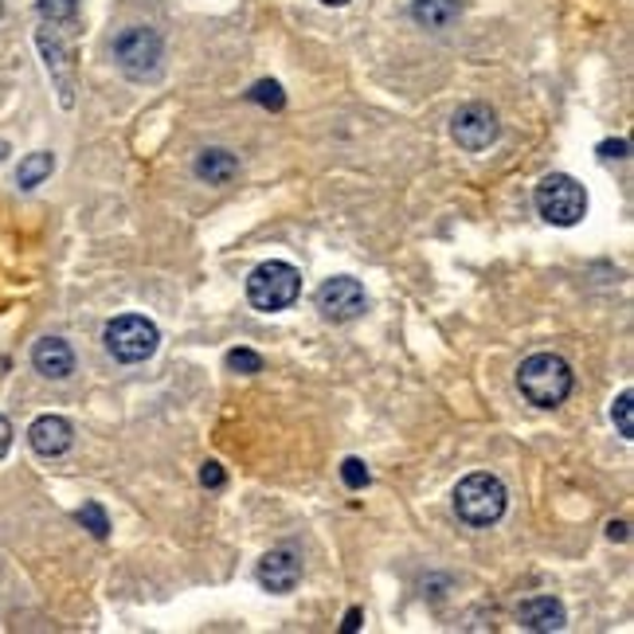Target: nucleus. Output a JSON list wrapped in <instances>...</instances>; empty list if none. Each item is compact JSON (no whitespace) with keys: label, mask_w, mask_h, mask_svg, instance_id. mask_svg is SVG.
I'll return each instance as SVG.
<instances>
[{"label":"nucleus","mask_w":634,"mask_h":634,"mask_svg":"<svg viewBox=\"0 0 634 634\" xmlns=\"http://www.w3.org/2000/svg\"><path fill=\"white\" fill-rule=\"evenodd\" d=\"M572 365L556 353H533V357L521 365L518 388L533 408H560L568 396H572Z\"/></svg>","instance_id":"nucleus-1"},{"label":"nucleus","mask_w":634,"mask_h":634,"mask_svg":"<svg viewBox=\"0 0 634 634\" xmlns=\"http://www.w3.org/2000/svg\"><path fill=\"white\" fill-rule=\"evenodd\" d=\"M114 63L125 79L153 82L165 67V40L145 24L122 27L114 40Z\"/></svg>","instance_id":"nucleus-2"},{"label":"nucleus","mask_w":634,"mask_h":634,"mask_svg":"<svg viewBox=\"0 0 634 634\" xmlns=\"http://www.w3.org/2000/svg\"><path fill=\"white\" fill-rule=\"evenodd\" d=\"M505 501H510V493H505L501 478L478 470L458 482L455 513H458V521H466L470 529H490V525H498L501 513H505Z\"/></svg>","instance_id":"nucleus-3"},{"label":"nucleus","mask_w":634,"mask_h":634,"mask_svg":"<svg viewBox=\"0 0 634 634\" xmlns=\"http://www.w3.org/2000/svg\"><path fill=\"white\" fill-rule=\"evenodd\" d=\"M298 294H302V275H298V267H290V263H278V259L259 263L247 278V302L263 313L290 310V305L298 302Z\"/></svg>","instance_id":"nucleus-4"},{"label":"nucleus","mask_w":634,"mask_h":634,"mask_svg":"<svg viewBox=\"0 0 634 634\" xmlns=\"http://www.w3.org/2000/svg\"><path fill=\"white\" fill-rule=\"evenodd\" d=\"M536 212L545 215L556 227H576L588 215V192L576 177L568 173H548L536 185Z\"/></svg>","instance_id":"nucleus-5"},{"label":"nucleus","mask_w":634,"mask_h":634,"mask_svg":"<svg viewBox=\"0 0 634 634\" xmlns=\"http://www.w3.org/2000/svg\"><path fill=\"white\" fill-rule=\"evenodd\" d=\"M102 341H107L114 360L137 365V360H149L153 353H157L162 333H157V325H153L149 318H142V313H122V318H114V322L107 325Z\"/></svg>","instance_id":"nucleus-6"},{"label":"nucleus","mask_w":634,"mask_h":634,"mask_svg":"<svg viewBox=\"0 0 634 634\" xmlns=\"http://www.w3.org/2000/svg\"><path fill=\"white\" fill-rule=\"evenodd\" d=\"M313 302H318V310H322L325 322H333V325L357 322L360 313L368 310L365 287H360L357 278H348V275H337V278H330V282H322Z\"/></svg>","instance_id":"nucleus-7"},{"label":"nucleus","mask_w":634,"mask_h":634,"mask_svg":"<svg viewBox=\"0 0 634 634\" xmlns=\"http://www.w3.org/2000/svg\"><path fill=\"white\" fill-rule=\"evenodd\" d=\"M451 137H455L463 149L482 153L498 142V114H493L486 102H466L451 118Z\"/></svg>","instance_id":"nucleus-8"},{"label":"nucleus","mask_w":634,"mask_h":634,"mask_svg":"<svg viewBox=\"0 0 634 634\" xmlns=\"http://www.w3.org/2000/svg\"><path fill=\"white\" fill-rule=\"evenodd\" d=\"M36 47L44 55L47 71L55 79V90H59V102L63 107H75V79H71V59H67V47H63L59 32L52 24H44L36 32Z\"/></svg>","instance_id":"nucleus-9"},{"label":"nucleus","mask_w":634,"mask_h":634,"mask_svg":"<svg viewBox=\"0 0 634 634\" xmlns=\"http://www.w3.org/2000/svg\"><path fill=\"white\" fill-rule=\"evenodd\" d=\"M255 580H259V588H267L270 596H290V591L298 588V580H302V564H298V556L287 553V548H275V553H267L259 560Z\"/></svg>","instance_id":"nucleus-10"},{"label":"nucleus","mask_w":634,"mask_h":634,"mask_svg":"<svg viewBox=\"0 0 634 634\" xmlns=\"http://www.w3.org/2000/svg\"><path fill=\"white\" fill-rule=\"evenodd\" d=\"M27 443L40 458H59L71 451L75 443V427L63 415H40L32 427H27Z\"/></svg>","instance_id":"nucleus-11"},{"label":"nucleus","mask_w":634,"mask_h":634,"mask_svg":"<svg viewBox=\"0 0 634 634\" xmlns=\"http://www.w3.org/2000/svg\"><path fill=\"white\" fill-rule=\"evenodd\" d=\"M32 365H36L40 376L47 380H67L75 372V353L63 337H44L32 348Z\"/></svg>","instance_id":"nucleus-12"},{"label":"nucleus","mask_w":634,"mask_h":634,"mask_svg":"<svg viewBox=\"0 0 634 634\" xmlns=\"http://www.w3.org/2000/svg\"><path fill=\"white\" fill-rule=\"evenodd\" d=\"M518 623L525 631H536V634H548V631H564L568 615H564V603L553 596H536V599H525L518 608Z\"/></svg>","instance_id":"nucleus-13"},{"label":"nucleus","mask_w":634,"mask_h":634,"mask_svg":"<svg viewBox=\"0 0 634 634\" xmlns=\"http://www.w3.org/2000/svg\"><path fill=\"white\" fill-rule=\"evenodd\" d=\"M235 173H240V162H235V153L227 149H200L197 157V177L204 180V185H232Z\"/></svg>","instance_id":"nucleus-14"},{"label":"nucleus","mask_w":634,"mask_h":634,"mask_svg":"<svg viewBox=\"0 0 634 634\" xmlns=\"http://www.w3.org/2000/svg\"><path fill=\"white\" fill-rule=\"evenodd\" d=\"M463 12L458 0H411V20L420 27H431V32H443L451 27Z\"/></svg>","instance_id":"nucleus-15"},{"label":"nucleus","mask_w":634,"mask_h":634,"mask_svg":"<svg viewBox=\"0 0 634 634\" xmlns=\"http://www.w3.org/2000/svg\"><path fill=\"white\" fill-rule=\"evenodd\" d=\"M52 169H55V157L52 153H27L24 162H20V169H16V185L24 188V192H32V188H40L47 177H52Z\"/></svg>","instance_id":"nucleus-16"},{"label":"nucleus","mask_w":634,"mask_h":634,"mask_svg":"<svg viewBox=\"0 0 634 634\" xmlns=\"http://www.w3.org/2000/svg\"><path fill=\"white\" fill-rule=\"evenodd\" d=\"M75 521H79L90 536H99V541H107V536H110V518H107V510H102L99 501L79 505V510H75Z\"/></svg>","instance_id":"nucleus-17"},{"label":"nucleus","mask_w":634,"mask_h":634,"mask_svg":"<svg viewBox=\"0 0 634 634\" xmlns=\"http://www.w3.org/2000/svg\"><path fill=\"white\" fill-rule=\"evenodd\" d=\"M36 12L47 24H71L79 16V0H36Z\"/></svg>","instance_id":"nucleus-18"},{"label":"nucleus","mask_w":634,"mask_h":634,"mask_svg":"<svg viewBox=\"0 0 634 634\" xmlns=\"http://www.w3.org/2000/svg\"><path fill=\"white\" fill-rule=\"evenodd\" d=\"M247 99L259 102V107H267V110H282V107H287V94H282V87H278L275 79L255 82V87L247 90Z\"/></svg>","instance_id":"nucleus-19"},{"label":"nucleus","mask_w":634,"mask_h":634,"mask_svg":"<svg viewBox=\"0 0 634 634\" xmlns=\"http://www.w3.org/2000/svg\"><path fill=\"white\" fill-rule=\"evenodd\" d=\"M611 420H615L619 435L634 438V396H631V392H619L615 408H611Z\"/></svg>","instance_id":"nucleus-20"},{"label":"nucleus","mask_w":634,"mask_h":634,"mask_svg":"<svg viewBox=\"0 0 634 634\" xmlns=\"http://www.w3.org/2000/svg\"><path fill=\"white\" fill-rule=\"evenodd\" d=\"M227 368L240 376H255L263 372V357L255 348H232V353H227Z\"/></svg>","instance_id":"nucleus-21"},{"label":"nucleus","mask_w":634,"mask_h":634,"mask_svg":"<svg viewBox=\"0 0 634 634\" xmlns=\"http://www.w3.org/2000/svg\"><path fill=\"white\" fill-rule=\"evenodd\" d=\"M341 478H345L348 490H365V486L372 482V474H368V466L360 463V458H345V463H341Z\"/></svg>","instance_id":"nucleus-22"},{"label":"nucleus","mask_w":634,"mask_h":634,"mask_svg":"<svg viewBox=\"0 0 634 634\" xmlns=\"http://www.w3.org/2000/svg\"><path fill=\"white\" fill-rule=\"evenodd\" d=\"M224 482H227V474H224V466H220V463L200 466V486H208V490H224Z\"/></svg>","instance_id":"nucleus-23"},{"label":"nucleus","mask_w":634,"mask_h":634,"mask_svg":"<svg viewBox=\"0 0 634 634\" xmlns=\"http://www.w3.org/2000/svg\"><path fill=\"white\" fill-rule=\"evenodd\" d=\"M9 447H12V423L0 415V458L9 455Z\"/></svg>","instance_id":"nucleus-24"},{"label":"nucleus","mask_w":634,"mask_h":634,"mask_svg":"<svg viewBox=\"0 0 634 634\" xmlns=\"http://www.w3.org/2000/svg\"><path fill=\"white\" fill-rule=\"evenodd\" d=\"M626 149H631L626 142H603V145H599V153H603V157H626Z\"/></svg>","instance_id":"nucleus-25"},{"label":"nucleus","mask_w":634,"mask_h":634,"mask_svg":"<svg viewBox=\"0 0 634 634\" xmlns=\"http://www.w3.org/2000/svg\"><path fill=\"white\" fill-rule=\"evenodd\" d=\"M608 536H611V541H626V525H623V521H611Z\"/></svg>","instance_id":"nucleus-26"},{"label":"nucleus","mask_w":634,"mask_h":634,"mask_svg":"<svg viewBox=\"0 0 634 634\" xmlns=\"http://www.w3.org/2000/svg\"><path fill=\"white\" fill-rule=\"evenodd\" d=\"M357 626H360V611L353 608V611H348V615H345V631L353 634V631H357Z\"/></svg>","instance_id":"nucleus-27"},{"label":"nucleus","mask_w":634,"mask_h":634,"mask_svg":"<svg viewBox=\"0 0 634 634\" xmlns=\"http://www.w3.org/2000/svg\"><path fill=\"white\" fill-rule=\"evenodd\" d=\"M322 4H330V9H341V4H348V0H322Z\"/></svg>","instance_id":"nucleus-28"},{"label":"nucleus","mask_w":634,"mask_h":634,"mask_svg":"<svg viewBox=\"0 0 634 634\" xmlns=\"http://www.w3.org/2000/svg\"><path fill=\"white\" fill-rule=\"evenodd\" d=\"M4 157H9V142H0V162H4Z\"/></svg>","instance_id":"nucleus-29"},{"label":"nucleus","mask_w":634,"mask_h":634,"mask_svg":"<svg viewBox=\"0 0 634 634\" xmlns=\"http://www.w3.org/2000/svg\"><path fill=\"white\" fill-rule=\"evenodd\" d=\"M0 16H4V0H0Z\"/></svg>","instance_id":"nucleus-30"}]
</instances>
